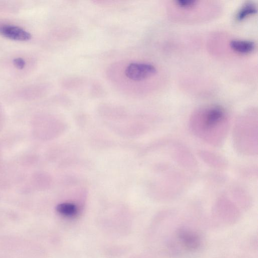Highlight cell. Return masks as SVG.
Instances as JSON below:
<instances>
[{"label": "cell", "mask_w": 258, "mask_h": 258, "mask_svg": "<svg viewBox=\"0 0 258 258\" xmlns=\"http://www.w3.org/2000/svg\"><path fill=\"white\" fill-rule=\"evenodd\" d=\"M229 45L232 49L234 51L246 54L252 52L255 48V43L251 40L233 39L232 40Z\"/></svg>", "instance_id": "4"}, {"label": "cell", "mask_w": 258, "mask_h": 258, "mask_svg": "<svg viewBox=\"0 0 258 258\" xmlns=\"http://www.w3.org/2000/svg\"><path fill=\"white\" fill-rule=\"evenodd\" d=\"M197 0H175V4L181 8L192 9L197 5Z\"/></svg>", "instance_id": "8"}, {"label": "cell", "mask_w": 258, "mask_h": 258, "mask_svg": "<svg viewBox=\"0 0 258 258\" xmlns=\"http://www.w3.org/2000/svg\"><path fill=\"white\" fill-rule=\"evenodd\" d=\"M201 115L197 122L192 123L194 132L209 142H221L228 126L224 109L219 106H212L205 110Z\"/></svg>", "instance_id": "1"}, {"label": "cell", "mask_w": 258, "mask_h": 258, "mask_svg": "<svg viewBox=\"0 0 258 258\" xmlns=\"http://www.w3.org/2000/svg\"><path fill=\"white\" fill-rule=\"evenodd\" d=\"M156 67L149 63L132 62L125 68L124 74L127 78L134 81H140L154 75Z\"/></svg>", "instance_id": "2"}, {"label": "cell", "mask_w": 258, "mask_h": 258, "mask_svg": "<svg viewBox=\"0 0 258 258\" xmlns=\"http://www.w3.org/2000/svg\"><path fill=\"white\" fill-rule=\"evenodd\" d=\"M181 238L185 244L189 247L195 248L198 245V237L195 234L184 232L182 233Z\"/></svg>", "instance_id": "7"}, {"label": "cell", "mask_w": 258, "mask_h": 258, "mask_svg": "<svg viewBox=\"0 0 258 258\" xmlns=\"http://www.w3.org/2000/svg\"><path fill=\"white\" fill-rule=\"evenodd\" d=\"M0 34L3 36L15 40L26 41L31 39V34L22 28L13 25L0 26Z\"/></svg>", "instance_id": "3"}, {"label": "cell", "mask_w": 258, "mask_h": 258, "mask_svg": "<svg viewBox=\"0 0 258 258\" xmlns=\"http://www.w3.org/2000/svg\"><path fill=\"white\" fill-rule=\"evenodd\" d=\"M56 210L60 214L69 217L73 216L77 213L76 206L70 203L59 204L56 207Z\"/></svg>", "instance_id": "6"}, {"label": "cell", "mask_w": 258, "mask_h": 258, "mask_svg": "<svg viewBox=\"0 0 258 258\" xmlns=\"http://www.w3.org/2000/svg\"><path fill=\"white\" fill-rule=\"evenodd\" d=\"M14 65L19 69H22L25 66V61L22 58H17L14 59Z\"/></svg>", "instance_id": "9"}, {"label": "cell", "mask_w": 258, "mask_h": 258, "mask_svg": "<svg viewBox=\"0 0 258 258\" xmlns=\"http://www.w3.org/2000/svg\"><path fill=\"white\" fill-rule=\"evenodd\" d=\"M257 8L253 3L247 2L244 4L239 9L236 14V19L238 21H241L249 16L256 13Z\"/></svg>", "instance_id": "5"}]
</instances>
